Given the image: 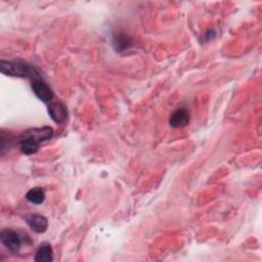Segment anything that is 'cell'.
Wrapping results in <instances>:
<instances>
[{
	"label": "cell",
	"mask_w": 262,
	"mask_h": 262,
	"mask_svg": "<svg viewBox=\"0 0 262 262\" xmlns=\"http://www.w3.org/2000/svg\"><path fill=\"white\" fill-rule=\"evenodd\" d=\"M169 122L173 128L184 127L189 123V113L185 109H178L171 115Z\"/></svg>",
	"instance_id": "8992f818"
},
{
	"label": "cell",
	"mask_w": 262,
	"mask_h": 262,
	"mask_svg": "<svg viewBox=\"0 0 262 262\" xmlns=\"http://www.w3.org/2000/svg\"><path fill=\"white\" fill-rule=\"evenodd\" d=\"M20 148L24 154L32 155V154H35L38 151L39 145L36 143H34L33 141H30V139L20 138Z\"/></svg>",
	"instance_id": "30bf717a"
},
{
	"label": "cell",
	"mask_w": 262,
	"mask_h": 262,
	"mask_svg": "<svg viewBox=\"0 0 262 262\" xmlns=\"http://www.w3.org/2000/svg\"><path fill=\"white\" fill-rule=\"evenodd\" d=\"M27 222L30 228L38 234H42L47 230V219L40 214H32L27 218Z\"/></svg>",
	"instance_id": "52a82bcc"
},
{
	"label": "cell",
	"mask_w": 262,
	"mask_h": 262,
	"mask_svg": "<svg viewBox=\"0 0 262 262\" xmlns=\"http://www.w3.org/2000/svg\"><path fill=\"white\" fill-rule=\"evenodd\" d=\"M26 199L33 204H36V205L42 204L45 199L44 190L40 187H34L28 191L26 195Z\"/></svg>",
	"instance_id": "9c48e42d"
},
{
	"label": "cell",
	"mask_w": 262,
	"mask_h": 262,
	"mask_svg": "<svg viewBox=\"0 0 262 262\" xmlns=\"http://www.w3.org/2000/svg\"><path fill=\"white\" fill-rule=\"evenodd\" d=\"M130 45H131V40L128 37H126L125 35H118V36L114 39V46L118 51H123L127 49Z\"/></svg>",
	"instance_id": "8fae6325"
},
{
	"label": "cell",
	"mask_w": 262,
	"mask_h": 262,
	"mask_svg": "<svg viewBox=\"0 0 262 262\" xmlns=\"http://www.w3.org/2000/svg\"><path fill=\"white\" fill-rule=\"evenodd\" d=\"M32 88L36 96L44 102L50 101L54 97V92L49 88V86L41 80H34L32 83Z\"/></svg>",
	"instance_id": "277c9868"
},
{
	"label": "cell",
	"mask_w": 262,
	"mask_h": 262,
	"mask_svg": "<svg viewBox=\"0 0 262 262\" xmlns=\"http://www.w3.org/2000/svg\"><path fill=\"white\" fill-rule=\"evenodd\" d=\"M52 260H54V252H52L51 246L46 242L40 244V246L36 253V256H35V261L50 262Z\"/></svg>",
	"instance_id": "ba28073f"
},
{
	"label": "cell",
	"mask_w": 262,
	"mask_h": 262,
	"mask_svg": "<svg viewBox=\"0 0 262 262\" xmlns=\"http://www.w3.org/2000/svg\"><path fill=\"white\" fill-rule=\"evenodd\" d=\"M48 114L56 123L62 124L67 119L68 111L62 102H51L48 104Z\"/></svg>",
	"instance_id": "5b68a950"
},
{
	"label": "cell",
	"mask_w": 262,
	"mask_h": 262,
	"mask_svg": "<svg viewBox=\"0 0 262 262\" xmlns=\"http://www.w3.org/2000/svg\"><path fill=\"white\" fill-rule=\"evenodd\" d=\"M0 240L3 245L12 252H17L21 249L22 241L20 236L12 230H4L0 234Z\"/></svg>",
	"instance_id": "3957f363"
},
{
	"label": "cell",
	"mask_w": 262,
	"mask_h": 262,
	"mask_svg": "<svg viewBox=\"0 0 262 262\" xmlns=\"http://www.w3.org/2000/svg\"><path fill=\"white\" fill-rule=\"evenodd\" d=\"M0 71L2 74L16 77H38L34 67L24 62H0Z\"/></svg>",
	"instance_id": "6da1fadb"
},
{
	"label": "cell",
	"mask_w": 262,
	"mask_h": 262,
	"mask_svg": "<svg viewBox=\"0 0 262 262\" xmlns=\"http://www.w3.org/2000/svg\"><path fill=\"white\" fill-rule=\"evenodd\" d=\"M54 135V130L49 126L39 127V128H31L26 130L22 135L21 138H27L30 141H33L36 144L43 143L45 141H48Z\"/></svg>",
	"instance_id": "7a4b0ae2"
}]
</instances>
